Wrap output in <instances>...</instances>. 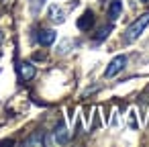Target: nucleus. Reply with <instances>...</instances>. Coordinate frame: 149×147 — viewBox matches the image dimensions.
<instances>
[{
  "mask_svg": "<svg viewBox=\"0 0 149 147\" xmlns=\"http://www.w3.org/2000/svg\"><path fill=\"white\" fill-rule=\"evenodd\" d=\"M149 27V13H143L139 19H135L129 27H127V31H125V35H123V41L125 43H133V41H137L141 35H143V31Z\"/></svg>",
  "mask_w": 149,
  "mask_h": 147,
  "instance_id": "1",
  "label": "nucleus"
},
{
  "mask_svg": "<svg viewBox=\"0 0 149 147\" xmlns=\"http://www.w3.org/2000/svg\"><path fill=\"white\" fill-rule=\"evenodd\" d=\"M125 65H127V55H116V57H112V61L106 65L104 78H114V76H118V74L125 70Z\"/></svg>",
  "mask_w": 149,
  "mask_h": 147,
  "instance_id": "2",
  "label": "nucleus"
},
{
  "mask_svg": "<svg viewBox=\"0 0 149 147\" xmlns=\"http://www.w3.org/2000/svg\"><path fill=\"white\" fill-rule=\"evenodd\" d=\"M55 39H57V33H55L53 29H41V31L37 33V43H39V45H43V47L53 45V43H55Z\"/></svg>",
  "mask_w": 149,
  "mask_h": 147,
  "instance_id": "3",
  "label": "nucleus"
},
{
  "mask_svg": "<svg viewBox=\"0 0 149 147\" xmlns=\"http://www.w3.org/2000/svg\"><path fill=\"white\" fill-rule=\"evenodd\" d=\"M35 74H37V70H35V65H33L31 61H23V63H19V76H21L23 82L33 80Z\"/></svg>",
  "mask_w": 149,
  "mask_h": 147,
  "instance_id": "4",
  "label": "nucleus"
},
{
  "mask_svg": "<svg viewBox=\"0 0 149 147\" xmlns=\"http://www.w3.org/2000/svg\"><path fill=\"white\" fill-rule=\"evenodd\" d=\"M94 27V13L92 10H86L80 19H78V29L80 31H90Z\"/></svg>",
  "mask_w": 149,
  "mask_h": 147,
  "instance_id": "5",
  "label": "nucleus"
},
{
  "mask_svg": "<svg viewBox=\"0 0 149 147\" xmlns=\"http://www.w3.org/2000/svg\"><path fill=\"white\" fill-rule=\"evenodd\" d=\"M53 137H55V143H59V145H65V143L70 141L68 127H65L63 123H59V125L55 127V131H53Z\"/></svg>",
  "mask_w": 149,
  "mask_h": 147,
  "instance_id": "6",
  "label": "nucleus"
},
{
  "mask_svg": "<svg viewBox=\"0 0 149 147\" xmlns=\"http://www.w3.org/2000/svg\"><path fill=\"white\" fill-rule=\"evenodd\" d=\"M120 13H123V2H120V0H112L110 6H108V19L116 21L120 17Z\"/></svg>",
  "mask_w": 149,
  "mask_h": 147,
  "instance_id": "7",
  "label": "nucleus"
},
{
  "mask_svg": "<svg viewBox=\"0 0 149 147\" xmlns=\"http://www.w3.org/2000/svg\"><path fill=\"white\" fill-rule=\"evenodd\" d=\"M45 143H47V139H45V133L43 131H37L29 139H25V145H45Z\"/></svg>",
  "mask_w": 149,
  "mask_h": 147,
  "instance_id": "8",
  "label": "nucleus"
},
{
  "mask_svg": "<svg viewBox=\"0 0 149 147\" xmlns=\"http://www.w3.org/2000/svg\"><path fill=\"white\" fill-rule=\"evenodd\" d=\"M49 19H51L53 23L61 25V23L65 21V13H63L59 6H51V8H49Z\"/></svg>",
  "mask_w": 149,
  "mask_h": 147,
  "instance_id": "9",
  "label": "nucleus"
},
{
  "mask_svg": "<svg viewBox=\"0 0 149 147\" xmlns=\"http://www.w3.org/2000/svg\"><path fill=\"white\" fill-rule=\"evenodd\" d=\"M110 31H112V25H108V27L100 29V31H98V35H96L94 39H96V41H104V39L108 37V33H110Z\"/></svg>",
  "mask_w": 149,
  "mask_h": 147,
  "instance_id": "10",
  "label": "nucleus"
},
{
  "mask_svg": "<svg viewBox=\"0 0 149 147\" xmlns=\"http://www.w3.org/2000/svg\"><path fill=\"white\" fill-rule=\"evenodd\" d=\"M2 41H4V35H2V31H0V45H2Z\"/></svg>",
  "mask_w": 149,
  "mask_h": 147,
  "instance_id": "11",
  "label": "nucleus"
},
{
  "mask_svg": "<svg viewBox=\"0 0 149 147\" xmlns=\"http://www.w3.org/2000/svg\"><path fill=\"white\" fill-rule=\"evenodd\" d=\"M139 2H149V0H139Z\"/></svg>",
  "mask_w": 149,
  "mask_h": 147,
  "instance_id": "12",
  "label": "nucleus"
}]
</instances>
